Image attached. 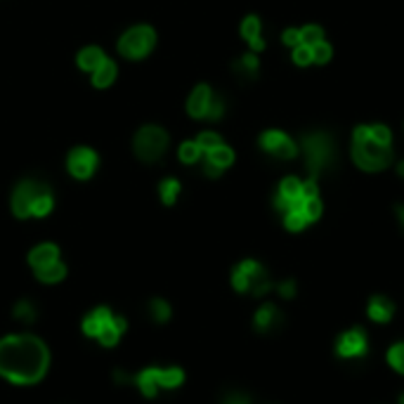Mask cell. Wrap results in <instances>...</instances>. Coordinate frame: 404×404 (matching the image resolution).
<instances>
[{
	"label": "cell",
	"mask_w": 404,
	"mask_h": 404,
	"mask_svg": "<svg viewBox=\"0 0 404 404\" xmlns=\"http://www.w3.org/2000/svg\"><path fill=\"white\" fill-rule=\"evenodd\" d=\"M50 369V350L33 334L0 338V376L15 385H33Z\"/></svg>",
	"instance_id": "cell-1"
},
{
	"label": "cell",
	"mask_w": 404,
	"mask_h": 404,
	"mask_svg": "<svg viewBox=\"0 0 404 404\" xmlns=\"http://www.w3.org/2000/svg\"><path fill=\"white\" fill-rule=\"evenodd\" d=\"M350 161L362 173H383L395 163V133L388 123H357L350 133Z\"/></svg>",
	"instance_id": "cell-2"
},
{
	"label": "cell",
	"mask_w": 404,
	"mask_h": 404,
	"mask_svg": "<svg viewBox=\"0 0 404 404\" xmlns=\"http://www.w3.org/2000/svg\"><path fill=\"white\" fill-rule=\"evenodd\" d=\"M298 156L302 159L305 175L319 180V177L326 175L336 165V159H338L336 140L326 130L302 133L298 138Z\"/></svg>",
	"instance_id": "cell-3"
},
{
	"label": "cell",
	"mask_w": 404,
	"mask_h": 404,
	"mask_svg": "<svg viewBox=\"0 0 404 404\" xmlns=\"http://www.w3.org/2000/svg\"><path fill=\"white\" fill-rule=\"evenodd\" d=\"M81 329L83 334L88 338H92V341H97L102 348H114L118 346V341L123 338L128 329V322L126 317H121V314L111 312L109 307H95L83 317L81 322Z\"/></svg>",
	"instance_id": "cell-4"
},
{
	"label": "cell",
	"mask_w": 404,
	"mask_h": 404,
	"mask_svg": "<svg viewBox=\"0 0 404 404\" xmlns=\"http://www.w3.org/2000/svg\"><path fill=\"white\" fill-rule=\"evenodd\" d=\"M185 383V371L180 366H147L130 373V385L140 390L145 397H156L163 390H175Z\"/></svg>",
	"instance_id": "cell-5"
},
{
	"label": "cell",
	"mask_w": 404,
	"mask_h": 404,
	"mask_svg": "<svg viewBox=\"0 0 404 404\" xmlns=\"http://www.w3.org/2000/svg\"><path fill=\"white\" fill-rule=\"evenodd\" d=\"M319 180H314L310 175H286L279 180L277 192H275V208L279 216L293 208H300L302 201L310 197H319Z\"/></svg>",
	"instance_id": "cell-6"
},
{
	"label": "cell",
	"mask_w": 404,
	"mask_h": 404,
	"mask_svg": "<svg viewBox=\"0 0 404 404\" xmlns=\"http://www.w3.org/2000/svg\"><path fill=\"white\" fill-rule=\"evenodd\" d=\"M232 289L236 293H251L255 298H263L275 289V282L267 275L265 265L258 260H241L239 265L232 270Z\"/></svg>",
	"instance_id": "cell-7"
},
{
	"label": "cell",
	"mask_w": 404,
	"mask_h": 404,
	"mask_svg": "<svg viewBox=\"0 0 404 404\" xmlns=\"http://www.w3.org/2000/svg\"><path fill=\"white\" fill-rule=\"evenodd\" d=\"M258 147L275 161H293V159H298V140L291 138L282 128H270L265 133H260Z\"/></svg>",
	"instance_id": "cell-8"
},
{
	"label": "cell",
	"mask_w": 404,
	"mask_h": 404,
	"mask_svg": "<svg viewBox=\"0 0 404 404\" xmlns=\"http://www.w3.org/2000/svg\"><path fill=\"white\" fill-rule=\"evenodd\" d=\"M187 111L192 118H211V121H218V118H223L225 114V102L223 97H218L216 92H213L211 86H197L192 90L187 99Z\"/></svg>",
	"instance_id": "cell-9"
},
{
	"label": "cell",
	"mask_w": 404,
	"mask_h": 404,
	"mask_svg": "<svg viewBox=\"0 0 404 404\" xmlns=\"http://www.w3.org/2000/svg\"><path fill=\"white\" fill-rule=\"evenodd\" d=\"M154 43H156L154 29L140 24V26L128 29V31L121 35V40H118V52L128 59H142L152 52Z\"/></svg>",
	"instance_id": "cell-10"
},
{
	"label": "cell",
	"mask_w": 404,
	"mask_h": 404,
	"mask_svg": "<svg viewBox=\"0 0 404 404\" xmlns=\"http://www.w3.org/2000/svg\"><path fill=\"white\" fill-rule=\"evenodd\" d=\"M168 147V133L159 126H145L135 135V154L142 161H156Z\"/></svg>",
	"instance_id": "cell-11"
},
{
	"label": "cell",
	"mask_w": 404,
	"mask_h": 404,
	"mask_svg": "<svg viewBox=\"0 0 404 404\" xmlns=\"http://www.w3.org/2000/svg\"><path fill=\"white\" fill-rule=\"evenodd\" d=\"M366 350H369V338H366V331L359 329V326L343 331L336 338V355L341 359H359L366 355Z\"/></svg>",
	"instance_id": "cell-12"
},
{
	"label": "cell",
	"mask_w": 404,
	"mask_h": 404,
	"mask_svg": "<svg viewBox=\"0 0 404 404\" xmlns=\"http://www.w3.org/2000/svg\"><path fill=\"white\" fill-rule=\"evenodd\" d=\"M43 189H45V185L33 182V180L19 182V187H17L15 194H12V213H15L17 218H31L33 201L38 199V194L43 192Z\"/></svg>",
	"instance_id": "cell-13"
},
{
	"label": "cell",
	"mask_w": 404,
	"mask_h": 404,
	"mask_svg": "<svg viewBox=\"0 0 404 404\" xmlns=\"http://www.w3.org/2000/svg\"><path fill=\"white\" fill-rule=\"evenodd\" d=\"M67 168H69V173L74 177H79V180H88V177L95 173V168H97V156H95V152L88 150V147H79V150H74L69 154Z\"/></svg>",
	"instance_id": "cell-14"
},
{
	"label": "cell",
	"mask_w": 404,
	"mask_h": 404,
	"mask_svg": "<svg viewBox=\"0 0 404 404\" xmlns=\"http://www.w3.org/2000/svg\"><path fill=\"white\" fill-rule=\"evenodd\" d=\"M232 163H234V150L225 145V142L218 145L216 150L204 154V170H206V175H211V177L223 175V170H227Z\"/></svg>",
	"instance_id": "cell-15"
},
{
	"label": "cell",
	"mask_w": 404,
	"mask_h": 404,
	"mask_svg": "<svg viewBox=\"0 0 404 404\" xmlns=\"http://www.w3.org/2000/svg\"><path fill=\"white\" fill-rule=\"evenodd\" d=\"M239 33H241V38L246 40L248 50L255 52V55H260V52L265 50V35H263V22H260V17H255V15L243 17Z\"/></svg>",
	"instance_id": "cell-16"
},
{
	"label": "cell",
	"mask_w": 404,
	"mask_h": 404,
	"mask_svg": "<svg viewBox=\"0 0 404 404\" xmlns=\"http://www.w3.org/2000/svg\"><path fill=\"white\" fill-rule=\"evenodd\" d=\"M279 324H282V310H279L275 302H263L253 314V326L260 334H270Z\"/></svg>",
	"instance_id": "cell-17"
},
{
	"label": "cell",
	"mask_w": 404,
	"mask_h": 404,
	"mask_svg": "<svg viewBox=\"0 0 404 404\" xmlns=\"http://www.w3.org/2000/svg\"><path fill=\"white\" fill-rule=\"evenodd\" d=\"M366 314H369L371 322L376 324H388L395 317V302L383 293H376L366 305Z\"/></svg>",
	"instance_id": "cell-18"
},
{
	"label": "cell",
	"mask_w": 404,
	"mask_h": 404,
	"mask_svg": "<svg viewBox=\"0 0 404 404\" xmlns=\"http://www.w3.org/2000/svg\"><path fill=\"white\" fill-rule=\"evenodd\" d=\"M59 258V248L55 246V243H38V246L31 248V253H29V265H31L33 272L43 270V267L57 263Z\"/></svg>",
	"instance_id": "cell-19"
},
{
	"label": "cell",
	"mask_w": 404,
	"mask_h": 404,
	"mask_svg": "<svg viewBox=\"0 0 404 404\" xmlns=\"http://www.w3.org/2000/svg\"><path fill=\"white\" fill-rule=\"evenodd\" d=\"M12 317L24 326H31L38 322V305L29 298L17 300L15 305H12Z\"/></svg>",
	"instance_id": "cell-20"
},
{
	"label": "cell",
	"mask_w": 404,
	"mask_h": 404,
	"mask_svg": "<svg viewBox=\"0 0 404 404\" xmlns=\"http://www.w3.org/2000/svg\"><path fill=\"white\" fill-rule=\"evenodd\" d=\"M104 52L99 50V47H95V45H90V47H83V50L79 52V57H76V62H79V67L83 69V71H92L99 67V64L104 62Z\"/></svg>",
	"instance_id": "cell-21"
},
{
	"label": "cell",
	"mask_w": 404,
	"mask_h": 404,
	"mask_svg": "<svg viewBox=\"0 0 404 404\" xmlns=\"http://www.w3.org/2000/svg\"><path fill=\"white\" fill-rule=\"evenodd\" d=\"M234 71L239 76H243V79H255V76H258V71H260V59H258V55L248 50L246 55H241L234 62Z\"/></svg>",
	"instance_id": "cell-22"
},
{
	"label": "cell",
	"mask_w": 404,
	"mask_h": 404,
	"mask_svg": "<svg viewBox=\"0 0 404 404\" xmlns=\"http://www.w3.org/2000/svg\"><path fill=\"white\" fill-rule=\"evenodd\" d=\"M116 79V64L111 59H104L97 69L92 71V86L95 88H109Z\"/></svg>",
	"instance_id": "cell-23"
},
{
	"label": "cell",
	"mask_w": 404,
	"mask_h": 404,
	"mask_svg": "<svg viewBox=\"0 0 404 404\" xmlns=\"http://www.w3.org/2000/svg\"><path fill=\"white\" fill-rule=\"evenodd\" d=\"M147 310H150V317L156 324H165V322H170V317H173V307H170V302L163 300V298H152L150 302H147Z\"/></svg>",
	"instance_id": "cell-24"
},
{
	"label": "cell",
	"mask_w": 404,
	"mask_h": 404,
	"mask_svg": "<svg viewBox=\"0 0 404 404\" xmlns=\"http://www.w3.org/2000/svg\"><path fill=\"white\" fill-rule=\"evenodd\" d=\"M33 275L38 282H43V284H59L64 277H67V265H64L62 260H57V263L43 267V270L33 272Z\"/></svg>",
	"instance_id": "cell-25"
},
{
	"label": "cell",
	"mask_w": 404,
	"mask_h": 404,
	"mask_svg": "<svg viewBox=\"0 0 404 404\" xmlns=\"http://www.w3.org/2000/svg\"><path fill=\"white\" fill-rule=\"evenodd\" d=\"M298 33H300V43H305V45H314V43H319V40L326 38L324 26L322 24H317V22L302 24V26H298Z\"/></svg>",
	"instance_id": "cell-26"
},
{
	"label": "cell",
	"mask_w": 404,
	"mask_h": 404,
	"mask_svg": "<svg viewBox=\"0 0 404 404\" xmlns=\"http://www.w3.org/2000/svg\"><path fill=\"white\" fill-rule=\"evenodd\" d=\"M334 55H336L334 45H331L326 38L319 40V43L312 45V67H326V64H331Z\"/></svg>",
	"instance_id": "cell-27"
},
{
	"label": "cell",
	"mask_w": 404,
	"mask_h": 404,
	"mask_svg": "<svg viewBox=\"0 0 404 404\" xmlns=\"http://www.w3.org/2000/svg\"><path fill=\"white\" fill-rule=\"evenodd\" d=\"M177 156H180L182 163H199L201 159H204V152H201V147L197 145V140H189V142H182L180 145V152H177Z\"/></svg>",
	"instance_id": "cell-28"
},
{
	"label": "cell",
	"mask_w": 404,
	"mask_h": 404,
	"mask_svg": "<svg viewBox=\"0 0 404 404\" xmlns=\"http://www.w3.org/2000/svg\"><path fill=\"white\" fill-rule=\"evenodd\" d=\"M291 62L298 69H310L312 67V45L300 43V45L291 47Z\"/></svg>",
	"instance_id": "cell-29"
},
{
	"label": "cell",
	"mask_w": 404,
	"mask_h": 404,
	"mask_svg": "<svg viewBox=\"0 0 404 404\" xmlns=\"http://www.w3.org/2000/svg\"><path fill=\"white\" fill-rule=\"evenodd\" d=\"M159 194H161V201L165 206H173L177 197H180V182H177L175 177H165L161 182V187H159Z\"/></svg>",
	"instance_id": "cell-30"
},
{
	"label": "cell",
	"mask_w": 404,
	"mask_h": 404,
	"mask_svg": "<svg viewBox=\"0 0 404 404\" xmlns=\"http://www.w3.org/2000/svg\"><path fill=\"white\" fill-rule=\"evenodd\" d=\"M52 206H55V201H52V194L50 189H43V192L38 194V199L33 201V208H31V218H45L47 213L52 211Z\"/></svg>",
	"instance_id": "cell-31"
},
{
	"label": "cell",
	"mask_w": 404,
	"mask_h": 404,
	"mask_svg": "<svg viewBox=\"0 0 404 404\" xmlns=\"http://www.w3.org/2000/svg\"><path fill=\"white\" fill-rule=\"evenodd\" d=\"M385 359H388V364L393 366L397 373H402V376H404V341L393 343V346L388 348V355H385Z\"/></svg>",
	"instance_id": "cell-32"
},
{
	"label": "cell",
	"mask_w": 404,
	"mask_h": 404,
	"mask_svg": "<svg viewBox=\"0 0 404 404\" xmlns=\"http://www.w3.org/2000/svg\"><path fill=\"white\" fill-rule=\"evenodd\" d=\"M197 145L201 147V152H211V150H216L218 145H223V138H220L218 133H213V130H206V133H199V138H197Z\"/></svg>",
	"instance_id": "cell-33"
},
{
	"label": "cell",
	"mask_w": 404,
	"mask_h": 404,
	"mask_svg": "<svg viewBox=\"0 0 404 404\" xmlns=\"http://www.w3.org/2000/svg\"><path fill=\"white\" fill-rule=\"evenodd\" d=\"M275 289H277V293L282 296L284 300L296 298V293H298V284H296L293 279H284V282L275 284Z\"/></svg>",
	"instance_id": "cell-34"
},
{
	"label": "cell",
	"mask_w": 404,
	"mask_h": 404,
	"mask_svg": "<svg viewBox=\"0 0 404 404\" xmlns=\"http://www.w3.org/2000/svg\"><path fill=\"white\" fill-rule=\"evenodd\" d=\"M282 43L289 47H296L300 43V33H298V26H289V29H284L282 31Z\"/></svg>",
	"instance_id": "cell-35"
},
{
	"label": "cell",
	"mask_w": 404,
	"mask_h": 404,
	"mask_svg": "<svg viewBox=\"0 0 404 404\" xmlns=\"http://www.w3.org/2000/svg\"><path fill=\"white\" fill-rule=\"evenodd\" d=\"M220 404H251V400H248L243 393H229Z\"/></svg>",
	"instance_id": "cell-36"
},
{
	"label": "cell",
	"mask_w": 404,
	"mask_h": 404,
	"mask_svg": "<svg viewBox=\"0 0 404 404\" xmlns=\"http://www.w3.org/2000/svg\"><path fill=\"white\" fill-rule=\"evenodd\" d=\"M395 173H397V177L404 182V159H400V161L395 163Z\"/></svg>",
	"instance_id": "cell-37"
},
{
	"label": "cell",
	"mask_w": 404,
	"mask_h": 404,
	"mask_svg": "<svg viewBox=\"0 0 404 404\" xmlns=\"http://www.w3.org/2000/svg\"><path fill=\"white\" fill-rule=\"evenodd\" d=\"M397 218H400V223H402V227H404V204L397 208Z\"/></svg>",
	"instance_id": "cell-38"
},
{
	"label": "cell",
	"mask_w": 404,
	"mask_h": 404,
	"mask_svg": "<svg viewBox=\"0 0 404 404\" xmlns=\"http://www.w3.org/2000/svg\"><path fill=\"white\" fill-rule=\"evenodd\" d=\"M397 404H404V393H402L400 397H397Z\"/></svg>",
	"instance_id": "cell-39"
}]
</instances>
